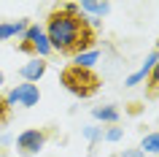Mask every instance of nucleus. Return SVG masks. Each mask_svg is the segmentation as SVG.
<instances>
[{
    "instance_id": "39448f33",
    "label": "nucleus",
    "mask_w": 159,
    "mask_h": 157,
    "mask_svg": "<svg viewBox=\"0 0 159 157\" xmlns=\"http://www.w3.org/2000/svg\"><path fill=\"white\" fill-rule=\"evenodd\" d=\"M38 98H41L38 84H19V87H14V90L6 95L8 106H35Z\"/></svg>"
},
{
    "instance_id": "0eeeda50",
    "label": "nucleus",
    "mask_w": 159,
    "mask_h": 157,
    "mask_svg": "<svg viewBox=\"0 0 159 157\" xmlns=\"http://www.w3.org/2000/svg\"><path fill=\"white\" fill-rule=\"evenodd\" d=\"M43 73H46V60H33V62H27L22 68V76H25L27 84H35Z\"/></svg>"
},
{
    "instance_id": "423d86ee",
    "label": "nucleus",
    "mask_w": 159,
    "mask_h": 157,
    "mask_svg": "<svg viewBox=\"0 0 159 157\" xmlns=\"http://www.w3.org/2000/svg\"><path fill=\"white\" fill-rule=\"evenodd\" d=\"M154 54H157V62H154V68H151L148 79H146V98H148V100L159 98V41H157V49H154Z\"/></svg>"
},
{
    "instance_id": "dca6fc26",
    "label": "nucleus",
    "mask_w": 159,
    "mask_h": 157,
    "mask_svg": "<svg viewBox=\"0 0 159 157\" xmlns=\"http://www.w3.org/2000/svg\"><path fill=\"white\" fill-rule=\"evenodd\" d=\"M3 81H6V76H3V73H0V84H3Z\"/></svg>"
},
{
    "instance_id": "7ed1b4c3",
    "label": "nucleus",
    "mask_w": 159,
    "mask_h": 157,
    "mask_svg": "<svg viewBox=\"0 0 159 157\" xmlns=\"http://www.w3.org/2000/svg\"><path fill=\"white\" fill-rule=\"evenodd\" d=\"M19 52L33 54L35 60H46L51 54V43L41 25H27V30L22 33V41H19Z\"/></svg>"
},
{
    "instance_id": "f8f14e48",
    "label": "nucleus",
    "mask_w": 159,
    "mask_h": 157,
    "mask_svg": "<svg viewBox=\"0 0 159 157\" xmlns=\"http://www.w3.org/2000/svg\"><path fill=\"white\" fill-rule=\"evenodd\" d=\"M94 62H97V49H92V52H84V54H78L73 65H81V68H92Z\"/></svg>"
},
{
    "instance_id": "f03ea898",
    "label": "nucleus",
    "mask_w": 159,
    "mask_h": 157,
    "mask_svg": "<svg viewBox=\"0 0 159 157\" xmlns=\"http://www.w3.org/2000/svg\"><path fill=\"white\" fill-rule=\"evenodd\" d=\"M59 81L65 84V90L73 92L75 98H92L102 87V79L94 73L92 68H81V65H73V62L62 68Z\"/></svg>"
},
{
    "instance_id": "9d476101",
    "label": "nucleus",
    "mask_w": 159,
    "mask_h": 157,
    "mask_svg": "<svg viewBox=\"0 0 159 157\" xmlns=\"http://www.w3.org/2000/svg\"><path fill=\"white\" fill-rule=\"evenodd\" d=\"M94 116L102 119V122H119V111L113 106H102V108H94Z\"/></svg>"
},
{
    "instance_id": "4468645a",
    "label": "nucleus",
    "mask_w": 159,
    "mask_h": 157,
    "mask_svg": "<svg viewBox=\"0 0 159 157\" xmlns=\"http://www.w3.org/2000/svg\"><path fill=\"white\" fill-rule=\"evenodd\" d=\"M105 138H108V141H119V138H121V130H119V127H113V130L105 133Z\"/></svg>"
},
{
    "instance_id": "9b49d317",
    "label": "nucleus",
    "mask_w": 159,
    "mask_h": 157,
    "mask_svg": "<svg viewBox=\"0 0 159 157\" xmlns=\"http://www.w3.org/2000/svg\"><path fill=\"white\" fill-rule=\"evenodd\" d=\"M140 152H157L159 155V133H148L140 144Z\"/></svg>"
},
{
    "instance_id": "2eb2a0df",
    "label": "nucleus",
    "mask_w": 159,
    "mask_h": 157,
    "mask_svg": "<svg viewBox=\"0 0 159 157\" xmlns=\"http://www.w3.org/2000/svg\"><path fill=\"white\" fill-rule=\"evenodd\" d=\"M124 157H143V152H127Z\"/></svg>"
},
{
    "instance_id": "ddd939ff",
    "label": "nucleus",
    "mask_w": 159,
    "mask_h": 157,
    "mask_svg": "<svg viewBox=\"0 0 159 157\" xmlns=\"http://www.w3.org/2000/svg\"><path fill=\"white\" fill-rule=\"evenodd\" d=\"M11 119V106H8V100H6V95L0 92V125H6Z\"/></svg>"
},
{
    "instance_id": "1a4fd4ad",
    "label": "nucleus",
    "mask_w": 159,
    "mask_h": 157,
    "mask_svg": "<svg viewBox=\"0 0 159 157\" xmlns=\"http://www.w3.org/2000/svg\"><path fill=\"white\" fill-rule=\"evenodd\" d=\"M78 8H81V14H84V11H89V14H97V17H105V14L111 11V6H108V3H81Z\"/></svg>"
},
{
    "instance_id": "f257e3e1",
    "label": "nucleus",
    "mask_w": 159,
    "mask_h": 157,
    "mask_svg": "<svg viewBox=\"0 0 159 157\" xmlns=\"http://www.w3.org/2000/svg\"><path fill=\"white\" fill-rule=\"evenodd\" d=\"M43 33L51 43V52H59L62 57H78L84 52H92L97 43L94 22L86 19L75 3H62L51 8Z\"/></svg>"
},
{
    "instance_id": "6e6552de",
    "label": "nucleus",
    "mask_w": 159,
    "mask_h": 157,
    "mask_svg": "<svg viewBox=\"0 0 159 157\" xmlns=\"http://www.w3.org/2000/svg\"><path fill=\"white\" fill-rule=\"evenodd\" d=\"M27 19H22V22H11V25H0V41H6V38H11V35H19L27 30Z\"/></svg>"
},
{
    "instance_id": "20e7f679",
    "label": "nucleus",
    "mask_w": 159,
    "mask_h": 157,
    "mask_svg": "<svg viewBox=\"0 0 159 157\" xmlns=\"http://www.w3.org/2000/svg\"><path fill=\"white\" fill-rule=\"evenodd\" d=\"M49 138H51V130H43V127L25 130V133H19V138H16V152L22 157H33V155H38V152L46 146Z\"/></svg>"
}]
</instances>
